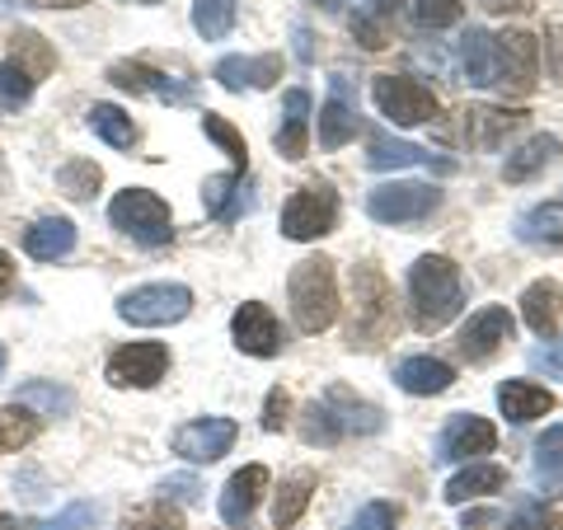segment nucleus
<instances>
[{
	"label": "nucleus",
	"mask_w": 563,
	"mask_h": 530,
	"mask_svg": "<svg viewBox=\"0 0 563 530\" xmlns=\"http://www.w3.org/2000/svg\"><path fill=\"white\" fill-rule=\"evenodd\" d=\"M339 225V192L329 184H306L296 188L287 207H282V235L287 240H320Z\"/></svg>",
	"instance_id": "nucleus-5"
},
{
	"label": "nucleus",
	"mask_w": 563,
	"mask_h": 530,
	"mask_svg": "<svg viewBox=\"0 0 563 530\" xmlns=\"http://www.w3.org/2000/svg\"><path fill=\"white\" fill-rule=\"evenodd\" d=\"M109 221L132 244H141V250H161V244L174 240L169 202L161 198V192H151V188H122L118 198L109 202Z\"/></svg>",
	"instance_id": "nucleus-3"
},
{
	"label": "nucleus",
	"mask_w": 563,
	"mask_h": 530,
	"mask_svg": "<svg viewBox=\"0 0 563 530\" xmlns=\"http://www.w3.org/2000/svg\"><path fill=\"white\" fill-rule=\"evenodd\" d=\"M85 118H90V132H95L99 141H109L113 151H132V141H136V122H132L128 113H122L118 103H95V109L85 113Z\"/></svg>",
	"instance_id": "nucleus-32"
},
{
	"label": "nucleus",
	"mask_w": 563,
	"mask_h": 530,
	"mask_svg": "<svg viewBox=\"0 0 563 530\" xmlns=\"http://www.w3.org/2000/svg\"><path fill=\"white\" fill-rule=\"evenodd\" d=\"M540 76V43L531 33H503L493 38V76L488 85L498 90H512V95H526Z\"/></svg>",
	"instance_id": "nucleus-7"
},
{
	"label": "nucleus",
	"mask_w": 563,
	"mask_h": 530,
	"mask_svg": "<svg viewBox=\"0 0 563 530\" xmlns=\"http://www.w3.org/2000/svg\"><path fill=\"white\" fill-rule=\"evenodd\" d=\"M554 155H559V136H531L521 151L507 155L503 179H507V184H526V179H531V174H540L544 165H550Z\"/></svg>",
	"instance_id": "nucleus-29"
},
{
	"label": "nucleus",
	"mask_w": 563,
	"mask_h": 530,
	"mask_svg": "<svg viewBox=\"0 0 563 530\" xmlns=\"http://www.w3.org/2000/svg\"><path fill=\"white\" fill-rule=\"evenodd\" d=\"M507 484V470L503 465H488V461H474V465H465L455 479H446V488H442V498L451 503V507H461V503H474V498H484V493H498Z\"/></svg>",
	"instance_id": "nucleus-23"
},
{
	"label": "nucleus",
	"mask_w": 563,
	"mask_h": 530,
	"mask_svg": "<svg viewBox=\"0 0 563 530\" xmlns=\"http://www.w3.org/2000/svg\"><path fill=\"white\" fill-rule=\"evenodd\" d=\"M404 0H372L362 14H352V38L362 47H385L390 43V20L399 14Z\"/></svg>",
	"instance_id": "nucleus-30"
},
{
	"label": "nucleus",
	"mask_w": 563,
	"mask_h": 530,
	"mask_svg": "<svg viewBox=\"0 0 563 530\" xmlns=\"http://www.w3.org/2000/svg\"><path fill=\"white\" fill-rule=\"evenodd\" d=\"M517 240L536 244V250H544V244H563V202H540L531 211H521L517 217Z\"/></svg>",
	"instance_id": "nucleus-27"
},
{
	"label": "nucleus",
	"mask_w": 563,
	"mask_h": 530,
	"mask_svg": "<svg viewBox=\"0 0 563 530\" xmlns=\"http://www.w3.org/2000/svg\"><path fill=\"white\" fill-rule=\"evenodd\" d=\"M310 95L306 90H287L282 99V122H277V136L273 146L282 161H306V146H310Z\"/></svg>",
	"instance_id": "nucleus-16"
},
{
	"label": "nucleus",
	"mask_w": 563,
	"mask_h": 530,
	"mask_svg": "<svg viewBox=\"0 0 563 530\" xmlns=\"http://www.w3.org/2000/svg\"><path fill=\"white\" fill-rule=\"evenodd\" d=\"M33 90H38V80H33L20 62H0V109L20 113L24 103L33 99Z\"/></svg>",
	"instance_id": "nucleus-37"
},
{
	"label": "nucleus",
	"mask_w": 563,
	"mask_h": 530,
	"mask_svg": "<svg viewBox=\"0 0 563 530\" xmlns=\"http://www.w3.org/2000/svg\"><path fill=\"white\" fill-rule=\"evenodd\" d=\"M169 371V347L165 343H128L118 347L109 357V385L118 390H151V385H161Z\"/></svg>",
	"instance_id": "nucleus-9"
},
{
	"label": "nucleus",
	"mask_w": 563,
	"mask_h": 530,
	"mask_svg": "<svg viewBox=\"0 0 563 530\" xmlns=\"http://www.w3.org/2000/svg\"><path fill=\"white\" fill-rule=\"evenodd\" d=\"M366 165L372 169H409V165H428L432 169V155L413 146V141H395L385 132H372V141H366Z\"/></svg>",
	"instance_id": "nucleus-26"
},
{
	"label": "nucleus",
	"mask_w": 563,
	"mask_h": 530,
	"mask_svg": "<svg viewBox=\"0 0 563 530\" xmlns=\"http://www.w3.org/2000/svg\"><path fill=\"white\" fill-rule=\"evenodd\" d=\"M291 314L301 333H324L339 320V281H333V263L329 258H301L291 268Z\"/></svg>",
	"instance_id": "nucleus-2"
},
{
	"label": "nucleus",
	"mask_w": 563,
	"mask_h": 530,
	"mask_svg": "<svg viewBox=\"0 0 563 530\" xmlns=\"http://www.w3.org/2000/svg\"><path fill=\"white\" fill-rule=\"evenodd\" d=\"M10 291H14V258L0 250V300H5Z\"/></svg>",
	"instance_id": "nucleus-51"
},
{
	"label": "nucleus",
	"mask_w": 563,
	"mask_h": 530,
	"mask_svg": "<svg viewBox=\"0 0 563 530\" xmlns=\"http://www.w3.org/2000/svg\"><path fill=\"white\" fill-rule=\"evenodd\" d=\"M536 479L544 488H563V428H550L536 441Z\"/></svg>",
	"instance_id": "nucleus-38"
},
{
	"label": "nucleus",
	"mask_w": 563,
	"mask_h": 530,
	"mask_svg": "<svg viewBox=\"0 0 563 530\" xmlns=\"http://www.w3.org/2000/svg\"><path fill=\"white\" fill-rule=\"evenodd\" d=\"M470 122H474V128H484V132H474V141H479V146H493V141H498V132H512V128H517V122H521V113L474 109V113H470Z\"/></svg>",
	"instance_id": "nucleus-43"
},
{
	"label": "nucleus",
	"mask_w": 563,
	"mask_h": 530,
	"mask_svg": "<svg viewBox=\"0 0 563 530\" xmlns=\"http://www.w3.org/2000/svg\"><path fill=\"white\" fill-rule=\"evenodd\" d=\"M231 333H235V347L250 352V357H277L282 352V324L263 300H244L231 320Z\"/></svg>",
	"instance_id": "nucleus-12"
},
{
	"label": "nucleus",
	"mask_w": 563,
	"mask_h": 530,
	"mask_svg": "<svg viewBox=\"0 0 563 530\" xmlns=\"http://www.w3.org/2000/svg\"><path fill=\"white\" fill-rule=\"evenodd\" d=\"M372 99H376V109L395 122V128H418V122H432L437 113H442L437 95L413 76H376Z\"/></svg>",
	"instance_id": "nucleus-6"
},
{
	"label": "nucleus",
	"mask_w": 563,
	"mask_h": 530,
	"mask_svg": "<svg viewBox=\"0 0 563 530\" xmlns=\"http://www.w3.org/2000/svg\"><path fill=\"white\" fill-rule=\"evenodd\" d=\"M314 5H324V10H343L347 0H314Z\"/></svg>",
	"instance_id": "nucleus-55"
},
{
	"label": "nucleus",
	"mask_w": 563,
	"mask_h": 530,
	"mask_svg": "<svg viewBox=\"0 0 563 530\" xmlns=\"http://www.w3.org/2000/svg\"><path fill=\"white\" fill-rule=\"evenodd\" d=\"M291 38H296V57H301V62H310V57H314V47H310V33H306L301 24H296V33H291Z\"/></svg>",
	"instance_id": "nucleus-52"
},
{
	"label": "nucleus",
	"mask_w": 563,
	"mask_h": 530,
	"mask_svg": "<svg viewBox=\"0 0 563 530\" xmlns=\"http://www.w3.org/2000/svg\"><path fill=\"white\" fill-rule=\"evenodd\" d=\"M550 47H554V76H563V29H550Z\"/></svg>",
	"instance_id": "nucleus-53"
},
{
	"label": "nucleus",
	"mask_w": 563,
	"mask_h": 530,
	"mask_svg": "<svg viewBox=\"0 0 563 530\" xmlns=\"http://www.w3.org/2000/svg\"><path fill=\"white\" fill-rule=\"evenodd\" d=\"M507 339H512V314H507V306H484V310H474L470 324L461 329V357L488 362Z\"/></svg>",
	"instance_id": "nucleus-14"
},
{
	"label": "nucleus",
	"mask_w": 563,
	"mask_h": 530,
	"mask_svg": "<svg viewBox=\"0 0 563 530\" xmlns=\"http://www.w3.org/2000/svg\"><path fill=\"white\" fill-rule=\"evenodd\" d=\"M461 0H418V20L428 24V29H451V24H461Z\"/></svg>",
	"instance_id": "nucleus-44"
},
{
	"label": "nucleus",
	"mask_w": 563,
	"mask_h": 530,
	"mask_svg": "<svg viewBox=\"0 0 563 530\" xmlns=\"http://www.w3.org/2000/svg\"><path fill=\"white\" fill-rule=\"evenodd\" d=\"M109 80L118 90H132V95H146V99H161V103H188L192 99V85L165 76L146 62H113L109 66Z\"/></svg>",
	"instance_id": "nucleus-13"
},
{
	"label": "nucleus",
	"mask_w": 563,
	"mask_h": 530,
	"mask_svg": "<svg viewBox=\"0 0 563 530\" xmlns=\"http://www.w3.org/2000/svg\"><path fill=\"white\" fill-rule=\"evenodd\" d=\"M192 29H198L207 43L225 38V33L235 29V0H192Z\"/></svg>",
	"instance_id": "nucleus-35"
},
{
	"label": "nucleus",
	"mask_w": 563,
	"mask_h": 530,
	"mask_svg": "<svg viewBox=\"0 0 563 530\" xmlns=\"http://www.w3.org/2000/svg\"><path fill=\"white\" fill-rule=\"evenodd\" d=\"M287 413H291L287 390H273L268 404H263V428H268V432H282V428H287Z\"/></svg>",
	"instance_id": "nucleus-49"
},
{
	"label": "nucleus",
	"mask_w": 563,
	"mask_h": 530,
	"mask_svg": "<svg viewBox=\"0 0 563 530\" xmlns=\"http://www.w3.org/2000/svg\"><path fill=\"white\" fill-rule=\"evenodd\" d=\"M310 493H314V474H310V470L291 474V479H282L277 507H273V526H277V530H291L296 521H301V511L310 507Z\"/></svg>",
	"instance_id": "nucleus-31"
},
{
	"label": "nucleus",
	"mask_w": 563,
	"mask_h": 530,
	"mask_svg": "<svg viewBox=\"0 0 563 530\" xmlns=\"http://www.w3.org/2000/svg\"><path fill=\"white\" fill-rule=\"evenodd\" d=\"M0 530H24V526L14 521V517H0Z\"/></svg>",
	"instance_id": "nucleus-56"
},
{
	"label": "nucleus",
	"mask_w": 563,
	"mask_h": 530,
	"mask_svg": "<svg viewBox=\"0 0 563 530\" xmlns=\"http://www.w3.org/2000/svg\"><path fill=\"white\" fill-rule=\"evenodd\" d=\"M531 366H540L544 376H554V380H563V339H554V343H544V347H536L531 352Z\"/></svg>",
	"instance_id": "nucleus-48"
},
{
	"label": "nucleus",
	"mask_w": 563,
	"mask_h": 530,
	"mask_svg": "<svg viewBox=\"0 0 563 530\" xmlns=\"http://www.w3.org/2000/svg\"><path fill=\"white\" fill-rule=\"evenodd\" d=\"M263 488H268V470H263V465L235 470L231 479H225V488H221V521L225 526H250Z\"/></svg>",
	"instance_id": "nucleus-15"
},
{
	"label": "nucleus",
	"mask_w": 563,
	"mask_h": 530,
	"mask_svg": "<svg viewBox=\"0 0 563 530\" xmlns=\"http://www.w3.org/2000/svg\"><path fill=\"white\" fill-rule=\"evenodd\" d=\"M192 310V291L179 287V281H146V287H132L118 300V314L128 324L141 329H161V324H179Z\"/></svg>",
	"instance_id": "nucleus-4"
},
{
	"label": "nucleus",
	"mask_w": 563,
	"mask_h": 530,
	"mask_svg": "<svg viewBox=\"0 0 563 530\" xmlns=\"http://www.w3.org/2000/svg\"><path fill=\"white\" fill-rule=\"evenodd\" d=\"M5 362H10V352H5V343H0V376H5Z\"/></svg>",
	"instance_id": "nucleus-57"
},
{
	"label": "nucleus",
	"mask_w": 563,
	"mask_h": 530,
	"mask_svg": "<svg viewBox=\"0 0 563 530\" xmlns=\"http://www.w3.org/2000/svg\"><path fill=\"white\" fill-rule=\"evenodd\" d=\"M132 5H155V0H132Z\"/></svg>",
	"instance_id": "nucleus-58"
},
{
	"label": "nucleus",
	"mask_w": 563,
	"mask_h": 530,
	"mask_svg": "<svg viewBox=\"0 0 563 530\" xmlns=\"http://www.w3.org/2000/svg\"><path fill=\"white\" fill-rule=\"evenodd\" d=\"M10 62H20L33 80H43L47 70L57 66V57H52V47L38 38V33H20V38H14V57H10Z\"/></svg>",
	"instance_id": "nucleus-41"
},
{
	"label": "nucleus",
	"mask_w": 563,
	"mask_h": 530,
	"mask_svg": "<svg viewBox=\"0 0 563 530\" xmlns=\"http://www.w3.org/2000/svg\"><path fill=\"white\" fill-rule=\"evenodd\" d=\"M395 521H399V511L390 503H366L357 517L347 521V530H395Z\"/></svg>",
	"instance_id": "nucleus-46"
},
{
	"label": "nucleus",
	"mask_w": 563,
	"mask_h": 530,
	"mask_svg": "<svg viewBox=\"0 0 563 530\" xmlns=\"http://www.w3.org/2000/svg\"><path fill=\"white\" fill-rule=\"evenodd\" d=\"M198 493H202V484L192 479V474H174V479H161V498H165V503H169V498L198 503Z\"/></svg>",
	"instance_id": "nucleus-47"
},
{
	"label": "nucleus",
	"mask_w": 563,
	"mask_h": 530,
	"mask_svg": "<svg viewBox=\"0 0 563 530\" xmlns=\"http://www.w3.org/2000/svg\"><path fill=\"white\" fill-rule=\"evenodd\" d=\"M202 207H207V217H217V221H235V217H244V211H254V192L244 188V174L231 169V174L207 179Z\"/></svg>",
	"instance_id": "nucleus-20"
},
{
	"label": "nucleus",
	"mask_w": 563,
	"mask_h": 530,
	"mask_svg": "<svg viewBox=\"0 0 563 530\" xmlns=\"http://www.w3.org/2000/svg\"><path fill=\"white\" fill-rule=\"evenodd\" d=\"M395 380L409 395H446L451 380H455V371L446 362H437V357H409V362H399Z\"/></svg>",
	"instance_id": "nucleus-25"
},
{
	"label": "nucleus",
	"mask_w": 563,
	"mask_h": 530,
	"mask_svg": "<svg viewBox=\"0 0 563 530\" xmlns=\"http://www.w3.org/2000/svg\"><path fill=\"white\" fill-rule=\"evenodd\" d=\"M99 184H103V174H99V165H95V161H66V165L57 169V188L66 192L70 202L95 198Z\"/></svg>",
	"instance_id": "nucleus-36"
},
{
	"label": "nucleus",
	"mask_w": 563,
	"mask_h": 530,
	"mask_svg": "<svg viewBox=\"0 0 563 530\" xmlns=\"http://www.w3.org/2000/svg\"><path fill=\"white\" fill-rule=\"evenodd\" d=\"M282 76V57L268 52V57H221L217 62V80L231 95L240 90H268V85Z\"/></svg>",
	"instance_id": "nucleus-19"
},
{
	"label": "nucleus",
	"mask_w": 563,
	"mask_h": 530,
	"mask_svg": "<svg viewBox=\"0 0 563 530\" xmlns=\"http://www.w3.org/2000/svg\"><path fill=\"white\" fill-rule=\"evenodd\" d=\"M498 409L512 422H536L544 413H554V395L536 380H503L498 385Z\"/></svg>",
	"instance_id": "nucleus-21"
},
{
	"label": "nucleus",
	"mask_w": 563,
	"mask_h": 530,
	"mask_svg": "<svg viewBox=\"0 0 563 530\" xmlns=\"http://www.w3.org/2000/svg\"><path fill=\"white\" fill-rule=\"evenodd\" d=\"M235 437H240V428L231 418H192L169 437V451L184 455V461H192V465H211L235 446Z\"/></svg>",
	"instance_id": "nucleus-10"
},
{
	"label": "nucleus",
	"mask_w": 563,
	"mask_h": 530,
	"mask_svg": "<svg viewBox=\"0 0 563 530\" xmlns=\"http://www.w3.org/2000/svg\"><path fill=\"white\" fill-rule=\"evenodd\" d=\"M301 437L310 441V446H333L343 432H339V422H333V413H329V404H306V422H301Z\"/></svg>",
	"instance_id": "nucleus-42"
},
{
	"label": "nucleus",
	"mask_w": 563,
	"mask_h": 530,
	"mask_svg": "<svg viewBox=\"0 0 563 530\" xmlns=\"http://www.w3.org/2000/svg\"><path fill=\"white\" fill-rule=\"evenodd\" d=\"M437 202H442V192H437L432 184H380V188L366 192V211H372L376 221H385V225L432 217Z\"/></svg>",
	"instance_id": "nucleus-8"
},
{
	"label": "nucleus",
	"mask_w": 563,
	"mask_h": 530,
	"mask_svg": "<svg viewBox=\"0 0 563 530\" xmlns=\"http://www.w3.org/2000/svg\"><path fill=\"white\" fill-rule=\"evenodd\" d=\"M507 530H550V521H544V511L536 503H521L512 517H507Z\"/></svg>",
	"instance_id": "nucleus-50"
},
{
	"label": "nucleus",
	"mask_w": 563,
	"mask_h": 530,
	"mask_svg": "<svg viewBox=\"0 0 563 530\" xmlns=\"http://www.w3.org/2000/svg\"><path fill=\"white\" fill-rule=\"evenodd\" d=\"M95 521H99V507L95 503H70L52 521H43L38 530H85V526H95Z\"/></svg>",
	"instance_id": "nucleus-45"
},
{
	"label": "nucleus",
	"mask_w": 563,
	"mask_h": 530,
	"mask_svg": "<svg viewBox=\"0 0 563 530\" xmlns=\"http://www.w3.org/2000/svg\"><path fill=\"white\" fill-rule=\"evenodd\" d=\"M521 320H526V329H531L536 339H550V333L559 329V320H563V287L559 281L540 277V281H531V287L521 291Z\"/></svg>",
	"instance_id": "nucleus-17"
},
{
	"label": "nucleus",
	"mask_w": 563,
	"mask_h": 530,
	"mask_svg": "<svg viewBox=\"0 0 563 530\" xmlns=\"http://www.w3.org/2000/svg\"><path fill=\"white\" fill-rule=\"evenodd\" d=\"M202 132L211 136V141H217V146L225 151V155H231V165H235V174H244V169H250V146H244V136L231 128V122H225L221 113H207L202 118Z\"/></svg>",
	"instance_id": "nucleus-39"
},
{
	"label": "nucleus",
	"mask_w": 563,
	"mask_h": 530,
	"mask_svg": "<svg viewBox=\"0 0 563 530\" xmlns=\"http://www.w3.org/2000/svg\"><path fill=\"white\" fill-rule=\"evenodd\" d=\"M14 404H24V409L43 413V418H66L70 409H76V395L57 380H24L20 390H14Z\"/></svg>",
	"instance_id": "nucleus-28"
},
{
	"label": "nucleus",
	"mask_w": 563,
	"mask_h": 530,
	"mask_svg": "<svg viewBox=\"0 0 563 530\" xmlns=\"http://www.w3.org/2000/svg\"><path fill=\"white\" fill-rule=\"evenodd\" d=\"M324 404H329L333 422H339V432H362V437H372V432H380V428H385V413L376 409V404L352 399V395L343 390V385H333Z\"/></svg>",
	"instance_id": "nucleus-24"
},
{
	"label": "nucleus",
	"mask_w": 563,
	"mask_h": 530,
	"mask_svg": "<svg viewBox=\"0 0 563 530\" xmlns=\"http://www.w3.org/2000/svg\"><path fill=\"white\" fill-rule=\"evenodd\" d=\"M498 446V432H493V422L479 418V413H455L442 437H437V455L432 461H479Z\"/></svg>",
	"instance_id": "nucleus-11"
},
{
	"label": "nucleus",
	"mask_w": 563,
	"mask_h": 530,
	"mask_svg": "<svg viewBox=\"0 0 563 530\" xmlns=\"http://www.w3.org/2000/svg\"><path fill=\"white\" fill-rule=\"evenodd\" d=\"M461 70H465L470 85H488V76H493V38L484 29H470L461 38Z\"/></svg>",
	"instance_id": "nucleus-34"
},
{
	"label": "nucleus",
	"mask_w": 563,
	"mask_h": 530,
	"mask_svg": "<svg viewBox=\"0 0 563 530\" xmlns=\"http://www.w3.org/2000/svg\"><path fill=\"white\" fill-rule=\"evenodd\" d=\"M122 530H184V511L169 507L165 498H155L146 507H136L128 521H122Z\"/></svg>",
	"instance_id": "nucleus-40"
},
{
	"label": "nucleus",
	"mask_w": 563,
	"mask_h": 530,
	"mask_svg": "<svg viewBox=\"0 0 563 530\" xmlns=\"http://www.w3.org/2000/svg\"><path fill=\"white\" fill-rule=\"evenodd\" d=\"M352 136H357V103L347 99V80L333 76V95L324 99V109H320V146L339 151V146H347Z\"/></svg>",
	"instance_id": "nucleus-18"
},
{
	"label": "nucleus",
	"mask_w": 563,
	"mask_h": 530,
	"mask_svg": "<svg viewBox=\"0 0 563 530\" xmlns=\"http://www.w3.org/2000/svg\"><path fill=\"white\" fill-rule=\"evenodd\" d=\"M24 250L38 258V263H57V258H66L70 250H76V225H70L66 217L33 221L29 231H24Z\"/></svg>",
	"instance_id": "nucleus-22"
},
{
	"label": "nucleus",
	"mask_w": 563,
	"mask_h": 530,
	"mask_svg": "<svg viewBox=\"0 0 563 530\" xmlns=\"http://www.w3.org/2000/svg\"><path fill=\"white\" fill-rule=\"evenodd\" d=\"M409 300H413V320L422 333L451 324L465 306V281L461 268L442 254H422L409 268Z\"/></svg>",
	"instance_id": "nucleus-1"
},
{
	"label": "nucleus",
	"mask_w": 563,
	"mask_h": 530,
	"mask_svg": "<svg viewBox=\"0 0 563 530\" xmlns=\"http://www.w3.org/2000/svg\"><path fill=\"white\" fill-rule=\"evenodd\" d=\"M33 437H38V413L24 409V404H5L0 409V455L24 451Z\"/></svg>",
	"instance_id": "nucleus-33"
},
{
	"label": "nucleus",
	"mask_w": 563,
	"mask_h": 530,
	"mask_svg": "<svg viewBox=\"0 0 563 530\" xmlns=\"http://www.w3.org/2000/svg\"><path fill=\"white\" fill-rule=\"evenodd\" d=\"M29 5H47V10H76L85 0H29Z\"/></svg>",
	"instance_id": "nucleus-54"
}]
</instances>
